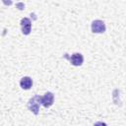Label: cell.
Listing matches in <instances>:
<instances>
[{"instance_id": "cell-3", "label": "cell", "mask_w": 126, "mask_h": 126, "mask_svg": "<svg viewBox=\"0 0 126 126\" xmlns=\"http://www.w3.org/2000/svg\"><path fill=\"white\" fill-rule=\"evenodd\" d=\"M64 57L68 58L69 61H70V63H71L73 66H81V65L83 64V62H84V56H83L81 53H79V52L73 53L70 57H68V56L65 54Z\"/></svg>"}, {"instance_id": "cell-5", "label": "cell", "mask_w": 126, "mask_h": 126, "mask_svg": "<svg viewBox=\"0 0 126 126\" xmlns=\"http://www.w3.org/2000/svg\"><path fill=\"white\" fill-rule=\"evenodd\" d=\"M21 28H22V32L25 35H28L31 33L32 31V22L29 18H23L21 20Z\"/></svg>"}, {"instance_id": "cell-8", "label": "cell", "mask_w": 126, "mask_h": 126, "mask_svg": "<svg viewBox=\"0 0 126 126\" xmlns=\"http://www.w3.org/2000/svg\"><path fill=\"white\" fill-rule=\"evenodd\" d=\"M17 7H19L20 10H24V9H25V5H24L23 3H18V4H17Z\"/></svg>"}, {"instance_id": "cell-2", "label": "cell", "mask_w": 126, "mask_h": 126, "mask_svg": "<svg viewBox=\"0 0 126 126\" xmlns=\"http://www.w3.org/2000/svg\"><path fill=\"white\" fill-rule=\"evenodd\" d=\"M105 24L101 20H94L92 23V32L94 33H102L105 32Z\"/></svg>"}, {"instance_id": "cell-7", "label": "cell", "mask_w": 126, "mask_h": 126, "mask_svg": "<svg viewBox=\"0 0 126 126\" xmlns=\"http://www.w3.org/2000/svg\"><path fill=\"white\" fill-rule=\"evenodd\" d=\"M2 2L6 6H11L12 5V0H2Z\"/></svg>"}, {"instance_id": "cell-1", "label": "cell", "mask_w": 126, "mask_h": 126, "mask_svg": "<svg viewBox=\"0 0 126 126\" xmlns=\"http://www.w3.org/2000/svg\"><path fill=\"white\" fill-rule=\"evenodd\" d=\"M40 95L36 94L34 96H32V98L29 99L28 101V108L30 109V111H32L34 115H37L39 113V107H40Z\"/></svg>"}, {"instance_id": "cell-4", "label": "cell", "mask_w": 126, "mask_h": 126, "mask_svg": "<svg viewBox=\"0 0 126 126\" xmlns=\"http://www.w3.org/2000/svg\"><path fill=\"white\" fill-rule=\"evenodd\" d=\"M54 102V94L51 92H47L44 94L43 96L40 97V103L45 107L48 108L50 107Z\"/></svg>"}, {"instance_id": "cell-6", "label": "cell", "mask_w": 126, "mask_h": 126, "mask_svg": "<svg viewBox=\"0 0 126 126\" xmlns=\"http://www.w3.org/2000/svg\"><path fill=\"white\" fill-rule=\"evenodd\" d=\"M20 86L23 90H30L32 87V79L31 77H23L20 81Z\"/></svg>"}]
</instances>
